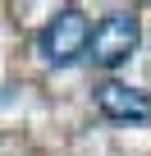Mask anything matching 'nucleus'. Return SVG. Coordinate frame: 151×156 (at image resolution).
<instances>
[{
    "label": "nucleus",
    "mask_w": 151,
    "mask_h": 156,
    "mask_svg": "<svg viewBox=\"0 0 151 156\" xmlns=\"http://www.w3.org/2000/svg\"><path fill=\"white\" fill-rule=\"evenodd\" d=\"M96 106L105 119H124V124H137V119H151V97L142 87H128V83H115V78H105V83L96 87Z\"/></svg>",
    "instance_id": "nucleus-3"
},
{
    "label": "nucleus",
    "mask_w": 151,
    "mask_h": 156,
    "mask_svg": "<svg viewBox=\"0 0 151 156\" xmlns=\"http://www.w3.org/2000/svg\"><path fill=\"white\" fill-rule=\"evenodd\" d=\"M92 46V23L78 14V9H60L46 28H41V55L50 64H73L83 60Z\"/></svg>",
    "instance_id": "nucleus-1"
},
{
    "label": "nucleus",
    "mask_w": 151,
    "mask_h": 156,
    "mask_svg": "<svg viewBox=\"0 0 151 156\" xmlns=\"http://www.w3.org/2000/svg\"><path fill=\"white\" fill-rule=\"evenodd\" d=\"M137 37H142V28H137V19L133 14H105L96 28H92V64H101V69H115V64H124L133 51H137Z\"/></svg>",
    "instance_id": "nucleus-2"
}]
</instances>
